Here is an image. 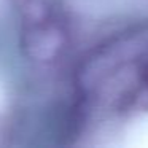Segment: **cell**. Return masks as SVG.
Instances as JSON below:
<instances>
[{
    "instance_id": "1",
    "label": "cell",
    "mask_w": 148,
    "mask_h": 148,
    "mask_svg": "<svg viewBox=\"0 0 148 148\" xmlns=\"http://www.w3.org/2000/svg\"><path fill=\"white\" fill-rule=\"evenodd\" d=\"M21 16V45L27 58L42 64L58 61L69 46V32L48 0H13Z\"/></svg>"
}]
</instances>
